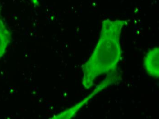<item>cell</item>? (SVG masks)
I'll use <instances>...</instances> for the list:
<instances>
[{
  "label": "cell",
  "instance_id": "obj_1",
  "mask_svg": "<svg viewBox=\"0 0 159 119\" xmlns=\"http://www.w3.org/2000/svg\"><path fill=\"white\" fill-rule=\"evenodd\" d=\"M127 21L105 19L102 22L99 39L89 60L82 66V85L89 89L98 77L113 72L122 57L120 37Z\"/></svg>",
  "mask_w": 159,
  "mask_h": 119
},
{
  "label": "cell",
  "instance_id": "obj_2",
  "mask_svg": "<svg viewBox=\"0 0 159 119\" xmlns=\"http://www.w3.org/2000/svg\"><path fill=\"white\" fill-rule=\"evenodd\" d=\"M159 48L155 47L147 52L143 59V65L146 72L151 77H159Z\"/></svg>",
  "mask_w": 159,
  "mask_h": 119
},
{
  "label": "cell",
  "instance_id": "obj_3",
  "mask_svg": "<svg viewBox=\"0 0 159 119\" xmlns=\"http://www.w3.org/2000/svg\"><path fill=\"white\" fill-rule=\"evenodd\" d=\"M11 40V32L2 17L0 10V59L6 52Z\"/></svg>",
  "mask_w": 159,
  "mask_h": 119
},
{
  "label": "cell",
  "instance_id": "obj_4",
  "mask_svg": "<svg viewBox=\"0 0 159 119\" xmlns=\"http://www.w3.org/2000/svg\"><path fill=\"white\" fill-rule=\"evenodd\" d=\"M31 1L34 5L35 6H39V0H31Z\"/></svg>",
  "mask_w": 159,
  "mask_h": 119
}]
</instances>
